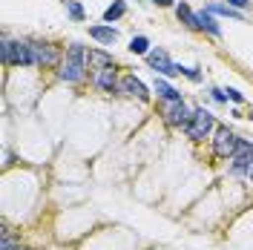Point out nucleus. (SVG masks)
<instances>
[{
	"mask_svg": "<svg viewBox=\"0 0 253 250\" xmlns=\"http://www.w3.org/2000/svg\"><path fill=\"white\" fill-rule=\"evenodd\" d=\"M227 3H230V6H236V9H248V3H251V0H227Z\"/></svg>",
	"mask_w": 253,
	"mask_h": 250,
	"instance_id": "5701e85b",
	"label": "nucleus"
},
{
	"mask_svg": "<svg viewBox=\"0 0 253 250\" xmlns=\"http://www.w3.org/2000/svg\"><path fill=\"white\" fill-rule=\"evenodd\" d=\"M207 12H213V15H224V17H233V20H242V12H239L236 6H230V3H210V6H207Z\"/></svg>",
	"mask_w": 253,
	"mask_h": 250,
	"instance_id": "f3484780",
	"label": "nucleus"
},
{
	"mask_svg": "<svg viewBox=\"0 0 253 250\" xmlns=\"http://www.w3.org/2000/svg\"><path fill=\"white\" fill-rule=\"evenodd\" d=\"M144 58L150 63V69H156V75H161V78H175L178 75V63L170 61V55L164 49H150Z\"/></svg>",
	"mask_w": 253,
	"mask_h": 250,
	"instance_id": "0eeeda50",
	"label": "nucleus"
},
{
	"mask_svg": "<svg viewBox=\"0 0 253 250\" xmlns=\"http://www.w3.org/2000/svg\"><path fill=\"white\" fill-rule=\"evenodd\" d=\"M32 46V58H35V66H61L58 63V46L52 43H43V41H29Z\"/></svg>",
	"mask_w": 253,
	"mask_h": 250,
	"instance_id": "6e6552de",
	"label": "nucleus"
},
{
	"mask_svg": "<svg viewBox=\"0 0 253 250\" xmlns=\"http://www.w3.org/2000/svg\"><path fill=\"white\" fill-rule=\"evenodd\" d=\"M251 167H253V144L239 141L236 153L230 156V172L239 175V178H251Z\"/></svg>",
	"mask_w": 253,
	"mask_h": 250,
	"instance_id": "39448f33",
	"label": "nucleus"
},
{
	"mask_svg": "<svg viewBox=\"0 0 253 250\" xmlns=\"http://www.w3.org/2000/svg\"><path fill=\"white\" fill-rule=\"evenodd\" d=\"M126 12V0H112V6H107V12H104V23H115V20H121Z\"/></svg>",
	"mask_w": 253,
	"mask_h": 250,
	"instance_id": "dca6fc26",
	"label": "nucleus"
},
{
	"mask_svg": "<svg viewBox=\"0 0 253 250\" xmlns=\"http://www.w3.org/2000/svg\"><path fill=\"white\" fill-rule=\"evenodd\" d=\"M161 115H164V121L170 126H184L190 124V118H193V112H190V107L184 104V101H164L161 104Z\"/></svg>",
	"mask_w": 253,
	"mask_h": 250,
	"instance_id": "423d86ee",
	"label": "nucleus"
},
{
	"mask_svg": "<svg viewBox=\"0 0 253 250\" xmlns=\"http://www.w3.org/2000/svg\"><path fill=\"white\" fill-rule=\"evenodd\" d=\"M86 69H89V63H86V49L81 46V43H69L61 66H58V78L66 81V83H81V81L86 78Z\"/></svg>",
	"mask_w": 253,
	"mask_h": 250,
	"instance_id": "f257e3e1",
	"label": "nucleus"
},
{
	"mask_svg": "<svg viewBox=\"0 0 253 250\" xmlns=\"http://www.w3.org/2000/svg\"><path fill=\"white\" fill-rule=\"evenodd\" d=\"M0 55H3V63H12V66H35L29 41H9V38H3Z\"/></svg>",
	"mask_w": 253,
	"mask_h": 250,
	"instance_id": "7ed1b4c3",
	"label": "nucleus"
},
{
	"mask_svg": "<svg viewBox=\"0 0 253 250\" xmlns=\"http://www.w3.org/2000/svg\"><path fill=\"white\" fill-rule=\"evenodd\" d=\"M156 6H173V0H153Z\"/></svg>",
	"mask_w": 253,
	"mask_h": 250,
	"instance_id": "b1692460",
	"label": "nucleus"
},
{
	"mask_svg": "<svg viewBox=\"0 0 253 250\" xmlns=\"http://www.w3.org/2000/svg\"><path fill=\"white\" fill-rule=\"evenodd\" d=\"M239 135L230 129L227 124H216V129H213V135H210V144H213V156L216 158H224V161H230V156L236 153L239 147Z\"/></svg>",
	"mask_w": 253,
	"mask_h": 250,
	"instance_id": "f03ea898",
	"label": "nucleus"
},
{
	"mask_svg": "<svg viewBox=\"0 0 253 250\" xmlns=\"http://www.w3.org/2000/svg\"><path fill=\"white\" fill-rule=\"evenodd\" d=\"M175 15H178V20H181L184 26H190V29H199V15L190 9L187 3H175Z\"/></svg>",
	"mask_w": 253,
	"mask_h": 250,
	"instance_id": "4468645a",
	"label": "nucleus"
},
{
	"mask_svg": "<svg viewBox=\"0 0 253 250\" xmlns=\"http://www.w3.org/2000/svg\"><path fill=\"white\" fill-rule=\"evenodd\" d=\"M89 38H92V41H98V43H107V46H112V43H118V29H115L112 23L89 26Z\"/></svg>",
	"mask_w": 253,
	"mask_h": 250,
	"instance_id": "9b49d317",
	"label": "nucleus"
},
{
	"mask_svg": "<svg viewBox=\"0 0 253 250\" xmlns=\"http://www.w3.org/2000/svg\"><path fill=\"white\" fill-rule=\"evenodd\" d=\"M156 92H158V98H161V101H181V92H178V89H173V86H170L164 78H156Z\"/></svg>",
	"mask_w": 253,
	"mask_h": 250,
	"instance_id": "2eb2a0df",
	"label": "nucleus"
},
{
	"mask_svg": "<svg viewBox=\"0 0 253 250\" xmlns=\"http://www.w3.org/2000/svg\"><path fill=\"white\" fill-rule=\"evenodd\" d=\"M178 75L190 78L193 83H199V81H202V72H199V66H178Z\"/></svg>",
	"mask_w": 253,
	"mask_h": 250,
	"instance_id": "aec40b11",
	"label": "nucleus"
},
{
	"mask_svg": "<svg viewBox=\"0 0 253 250\" xmlns=\"http://www.w3.org/2000/svg\"><path fill=\"white\" fill-rule=\"evenodd\" d=\"M63 6H66V15L72 17L75 23H81V20H84V6H81L78 0H63Z\"/></svg>",
	"mask_w": 253,
	"mask_h": 250,
	"instance_id": "6ab92c4d",
	"label": "nucleus"
},
{
	"mask_svg": "<svg viewBox=\"0 0 253 250\" xmlns=\"http://www.w3.org/2000/svg\"><path fill=\"white\" fill-rule=\"evenodd\" d=\"M213 129H216V118H213V112H207V110H193V118H190V124L184 126V132H187L190 141L210 138Z\"/></svg>",
	"mask_w": 253,
	"mask_h": 250,
	"instance_id": "20e7f679",
	"label": "nucleus"
},
{
	"mask_svg": "<svg viewBox=\"0 0 253 250\" xmlns=\"http://www.w3.org/2000/svg\"><path fill=\"white\" fill-rule=\"evenodd\" d=\"M118 89L124 95H129V98H138V101H150V89L144 86V81H138L135 75H124V78L118 81Z\"/></svg>",
	"mask_w": 253,
	"mask_h": 250,
	"instance_id": "1a4fd4ad",
	"label": "nucleus"
},
{
	"mask_svg": "<svg viewBox=\"0 0 253 250\" xmlns=\"http://www.w3.org/2000/svg\"><path fill=\"white\" fill-rule=\"evenodd\" d=\"M15 250H29V248H20V245H17V248H15Z\"/></svg>",
	"mask_w": 253,
	"mask_h": 250,
	"instance_id": "393cba45",
	"label": "nucleus"
},
{
	"mask_svg": "<svg viewBox=\"0 0 253 250\" xmlns=\"http://www.w3.org/2000/svg\"><path fill=\"white\" fill-rule=\"evenodd\" d=\"M129 52H132V55H147V52H150V41H147L144 35H135V38L129 41Z\"/></svg>",
	"mask_w": 253,
	"mask_h": 250,
	"instance_id": "a211bd4d",
	"label": "nucleus"
},
{
	"mask_svg": "<svg viewBox=\"0 0 253 250\" xmlns=\"http://www.w3.org/2000/svg\"><path fill=\"white\" fill-rule=\"evenodd\" d=\"M251 121H253V112H251Z\"/></svg>",
	"mask_w": 253,
	"mask_h": 250,
	"instance_id": "bb28decb",
	"label": "nucleus"
},
{
	"mask_svg": "<svg viewBox=\"0 0 253 250\" xmlns=\"http://www.w3.org/2000/svg\"><path fill=\"white\" fill-rule=\"evenodd\" d=\"M199 15V29L202 32H207V35H213V38H219L221 35V29H219V23H216V17H213V12H196Z\"/></svg>",
	"mask_w": 253,
	"mask_h": 250,
	"instance_id": "ddd939ff",
	"label": "nucleus"
},
{
	"mask_svg": "<svg viewBox=\"0 0 253 250\" xmlns=\"http://www.w3.org/2000/svg\"><path fill=\"white\" fill-rule=\"evenodd\" d=\"M92 83L101 89V92H110V95L121 92V89H118V78H115V66L95 69V72H92Z\"/></svg>",
	"mask_w": 253,
	"mask_h": 250,
	"instance_id": "9d476101",
	"label": "nucleus"
},
{
	"mask_svg": "<svg viewBox=\"0 0 253 250\" xmlns=\"http://www.w3.org/2000/svg\"><path fill=\"white\" fill-rule=\"evenodd\" d=\"M210 95H213V101H219V104H227V92H224V89H219V86H213V89H210Z\"/></svg>",
	"mask_w": 253,
	"mask_h": 250,
	"instance_id": "4be33fe9",
	"label": "nucleus"
},
{
	"mask_svg": "<svg viewBox=\"0 0 253 250\" xmlns=\"http://www.w3.org/2000/svg\"><path fill=\"white\" fill-rule=\"evenodd\" d=\"M251 181H253V167H251Z\"/></svg>",
	"mask_w": 253,
	"mask_h": 250,
	"instance_id": "a878e982",
	"label": "nucleus"
},
{
	"mask_svg": "<svg viewBox=\"0 0 253 250\" xmlns=\"http://www.w3.org/2000/svg\"><path fill=\"white\" fill-rule=\"evenodd\" d=\"M86 63H89V69H107V66H115V58H112L110 52H104V49H89L86 52Z\"/></svg>",
	"mask_w": 253,
	"mask_h": 250,
	"instance_id": "f8f14e48",
	"label": "nucleus"
},
{
	"mask_svg": "<svg viewBox=\"0 0 253 250\" xmlns=\"http://www.w3.org/2000/svg\"><path fill=\"white\" fill-rule=\"evenodd\" d=\"M224 92H227V101H233V104H242L245 101V95L239 92V89H233V86H227Z\"/></svg>",
	"mask_w": 253,
	"mask_h": 250,
	"instance_id": "412c9836",
	"label": "nucleus"
}]
</instances>
